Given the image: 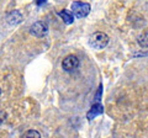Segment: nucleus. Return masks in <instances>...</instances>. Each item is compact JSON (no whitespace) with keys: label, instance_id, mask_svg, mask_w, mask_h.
<instances>
[{"label":"nucleus","instance_id":"f257e3e1","mask_svg":"<svg viewBox=\"0 0 148 138\" xmlns=\"http://www.w3.org/2000/svg\"><path fill=\"white\" fill-rule=\"evenodd\" d=\"M89 44L94 49H104L109 44V36L104 32H95L89 37Z\"/></svg>","mask_w":148,"mask_h":138},{"label":"nucleus","instance_id":"20e7f679","mask_svg":"<svg viewBox=\"0 0 148 138\" xmlns=\"http://www.w3.org/2000/svg\"><path fill=\"white\" fill-rule=\"evenodd\" d=\"M47 31H48V26L43 21H37L35 24H32L30 27L31 35L35 36V37H43L47 33Z\"/></svg>","mask_w":148,"mask_h":138},{"label":"nucleus","instance_id":"9d476101","mask_svg":"<svg viewBox=\"0 0 148 138\" xmlns=\"http://www.w3.org/2000/svg\"><path fill=\"white\" fill-rule=\"evenodd\" d=\"M46 1V0H37V1H36V4H37V5H41V4H42V3H45Z\"/></svg>","mask_w":148,"mask_h":138},{"label":"nucleus","instance_id":"f03ea898","mask_svg":"<svg viewBox=\"0 0 148 138\" xmlns=\"http://www.w3.org/2000/svg\"><path fill=\"white\" fill-rule=\"evenodd\" d=\"M72 12L74 14V16L78 19L85 17L90 12V5L88 3H82V1H74L72 4Z\"/></svg>","mask_w":148,"mask_h":138},{"label":"nucleus","instance_id":"39448f33","mask_svg":"<svg viewBox=\"0 0 148 138\" xmlns=\"http://www.w3.org/2000/svg\"><path fill=\"white\" fill-rule=\"evenodd\" d=\"M104 112V109H103V106H101L100 104H96V105H94L91 109H90V111L88 112V115H86V117L89 118V120H92L94 117H96L98 115H101Z\"/></svg>","mask_w":148,"mask_h":138},{"label":"nucleus","instance_id":"7ed1b4c3","mask_svg":"<svg viewBox=\"0 0 148 138\" xmlns=\"http://www.w3.org/2000/svg\"><path fill=\"white\" fill-rule=\"evenodd\" d=\"M79 59H78L77 56H74V54H69V56L64 57V59L62 61V68L64 72H74L75 69H78V67H79Z\"/></svg>","mask_w":148,"mask_h":138},{"label":"nucleus","instance_id":"6e6552de","mask_svg":"<svg viewBox=\"0 0 148 138\" xmlns=\"http://www.w3.org/2000/svg\"><path fill=\"white\" fill-rule=\"evenodd\" d=\"M22 138H41V135L36 130H29L22 135Z\"/></svg>","mask_w":148,"mask_h":138},{"label":"nucleus","instance_id":"1a4fd4ad","mask_svg":"<svg viewBox=\"0 0 148 138\" xmlns=\"http://www.w3.org/2000/svg\"><path fill=\"white\" fill-rule=\"evenodd\" d=\"M6 120V112L3 111V110H0V125Z\"/></svg>","mask_w":148,"mask_h":138},{"label":"nucleus","instance_id":"0eeeda50","mask_svg":"<svg viewBox=\"0 0 148 138\" xmlns=\"http://www.w3.org/2000/svg\"><path fill=\"white\" fill-rule=\"evenodd\" d=\"M137 42L142 48H148V30L143 31L137 37Z\"/></svg>","mask_w":148,"mask_h":138},{"label":"nucleus","instance_id":"423d86ee","mask_svg":"<svg viewBox=\"0 0 148 138\" xmlns=\"http://www.w3.org/2000/svg\"><path fill=\"white\" fill-rule=\"evenodd\" d=\"M58 15L62 17V20L66 22V24H73L74 21V16H73V12L72 11H68V10H62L58 12Z\"/></svg>","mask_w":148,"mask_h":138},{"label":"nucleus","instance_id":"9b49d317","mask_svg":"<svg viewBox=\"0 0 148 138\" xmlns=\"http://www.w3.org/2000/svg\"><path fill=\"white\" fill-rule=\"evenodd\" d=\"M0 94H1V89H0Z\"/></svg>","mask_w":148,"mask_h":138}]
</instances>
